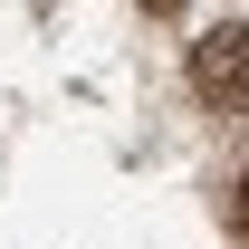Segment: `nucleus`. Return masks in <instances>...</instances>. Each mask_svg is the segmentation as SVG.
Here are the masks:
<instances>
[{"instance_id": "f257e3e1", "label": "nucleus", "mask_w": 249, "mask_h": 249, "mask_svg": "<svg viewBox=\"0 0 249 249\" xmlns=\"http://www.w3.org/2000/svg\"><path fill=\"white\" fill-rule=\"evenodd\" d=\"M192 96L211 115H249V19H211L192 38Z\"/></svg>"}, {"instance_id": "f03ea898", "label": "nucleus", "mask_w": 249, "mask_h": 249, "mask_svg": "<svg viewBox=\"0 0 249 249\" xmlns=\"http://www.w3.org/2000/svg\"><path fill=\"white\" fill-rule=\"evenodd\" d=\"M230 230H240V240H249V173H240V182H230Z\"/></svg>"}]
</instances>
